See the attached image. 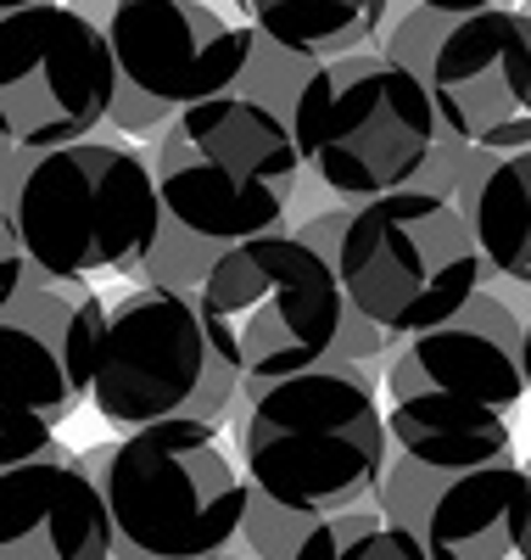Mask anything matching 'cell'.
I'll return each mask as SVG.
<instances>
[{
  "instance_id": "20",
  "label": "cell",
  "mask_w": 531,
  "mask_h": 560,
  "mask_svg": "<svg viewBox=\"0 0 531 560\" xmlns=\"http://www.w3.org/2000/svg\"><path fill=\"white\" fill-rule=\"evenodd\" d=\"M314 73H319V62L280 51L274 39H263V34H258L252 62H247V73H240L235 96H247V102H258V107H269V113H280L285 124H292V113H297V102H303V90H308V79H314Z\"/></svg>"
},
{
  "instance_id": "9",
  "label": "cell",
  "mask_w": 531,
  "mask_h": 560,
  "mask_svg": "<svg viewBox=\"0 0 531 560\" xmlns=\"http://www.w3.org/2000/svg\"><path fill=\"white\" fill-rule=\"evenodd\" d=\"M107 303L84 280L34 269L17 247L0 258V353H7V465L57 448V427L90 404L107 342Z\"/></svg>"
},
{
  "instance_id": "2",
  "label": "cell",
  "mask_w": 531,
  "mask_h": 560,
  "mask_svg": "<svg viewBox=\"0 0 531 560\" xmlns=\"http://www.w3.org/2000/svg\"><path fill=\"white\" fill-rule=\"evenodd\" d=\"M380 387V370L347 359H324L285 382H240L235 448L247 488L314 522L375 504L392 465Z\"/></svg>"
},
{
  "instance_id": "23",
  "label": "cell",
  "mask_w": 531,
  "mask_h": 560,
  "mask_svg": "<svg viewBox=\"0 0 531 560\" xmlns=\"http://www.w3.org/2000/svg\"><path fill=\"white\" fill-rule=\"evenodd\" d=\"M425 12H442V18H470V12H487V7H509V0H414Z\"/></svg>"
},
{
  "instance_id": "14",
  "label": "cell",
  "mask_w": 531,
  "mask_h": 560,
  "mask_svg": "<svg viewBox=\"0 0 531 560\" xmlns=\"http://www.w3.org/2000/svg\"><path fill=\"white\" fill-rule=\"evenodd\" d=\"M0 560H118L113 555V516L95 477L62 443L7 465L0 482Z\"/></svg>"
},
{
  "instance_id": "21",
  "label": "cell",
  "mask_w": 531,
  "mask_h": 560,
  "mask_svg": "<svg viewBox=\"0 0 531 560\" xmlns=\"http://www.w3.org/2000/svg\"><path fill=\"white\" fill-rule=\"evenodd\" d=\"M314 516H297V510H280L263 493H247V527H240V555L252 560H297L303 544L314 538Z\"/></svg>"
},
{
  "instance_id": "27",
  "label": "cell",
  "mask_w": 531,
  "mask_h": 560,
  "mask_svg": "<svg viewBox=\"0 0 531 560\" xmlns=\"http://www.w3.org/2000/svg\"><path fill=\"white\" fill-rule=\"evenodd\" d=\"M526 12H531V0H526Z\"/></svg>"
},
{
  "instance_id": "12",
  "label": "cell",
  "mask_w": 531,
  "mask_h": 560,
  "mask_svg": "<svg viewBox=\"0 0 531 560\" xmlns=\"http://www.w3.org/2000/svg\"><path fill=\"white\" fill-rule=\"evenodd\" d=\"M442 129L475 152L531 147V12L487 7L470 18H442L437 51L420 68Z\"/></svg>"
},
{
  "instance_id": "28",
  "label": "cell",
  "mask_w": 531,
  "mask_h": 560,
  "mask_svg": "<svg viewBox=\"0 0 531 560\" xmlns=\"http://www.w3.org/2000/svg\"><path fill=\"white\" fill-rule=\"evenodd\" d=\"M526 465H531V459H526Z\"/></svg>"
},
{
  "instance_id": "1",
  "label": "cell",
  "mask_w": 531,
  "mask_h": 560,
  "mask_svg": "<svg viewBox=\"0 0 531 560\" xmlns=\"http://www.w3.org/2000/svg\"><path fill=\"white\" fill-rule=\"evenodd\" d=\"M526 393V319L487 287L437 331L403 342L380 387L392 448L437 477L515 465Z\"/></svg>"
},
{
  "instance_id": "6",
  "label": "cell",
  "mask_w": 531,
  "mask_h": 560,
  "mask_svg": "<svg viewBox=\"0 0 531 560\" xmlns=\"http://www.w3.org/2000/svg\"><path fill=\"white\" fill-rule=\"evenodd\" d=\"M292 135L308 174L335 202L358 208L392 191H414L420 168L448 129L420 73L386 51H353L319 62L292 113Z\"/></svg>"
},
{
  "instance_id": "7",
  "label": "cell",
  "mask_w": 531,
  "mask_h": 560,
  "mask_svg": "<svg viewBox=\"0 0 531 560\" xmlns=\"http://www.w3.org/2000/svg\"><path fill=\"white\" fill-rule=\"evenodd\" d=\"M197 308L219 359L247 382H285L335 353L353 303L324 253H314L297 230H269L224 247Z\"/></svg>"
},
{
  "instance_id": "3",
  "label": "cell",
  "mask_w": 531,
  "mask_h": 560,
  "mask_svg": "<svg viewBox=\"0 0 531 560\" xmlns=\"http://www.w3.org/2000/svg\"><path fill=\"white\" fill-rule=\"evenodd\" d=\"M168 224L152 158L123 140H79L57 152L7 147L0 247H17L57 280L134 275Z\"/></svg>"
},
{
  "instance_id": "17",
  "label": "cell",
  "mask_w": 531,
  "mask_h": 560,
  "mask_svg": "<svg viewBox=\"0 0 531 560\" xmlns=\"http://www.w3.org/2000/svg\"><path fill=\"white\" fill-rule=\"evenodd\" d=\"M240 12L280 51L308 62H335V57L369 51L386 18H392V0H240Z\"/></svg>"
},
{
  "instance_id": "16",
  "label": "cell",
  "mask_w": 531,
  "mask_h": 560,
  "mask_svg": "<svg viewBox=\"0 0 531 560\" xmlns=\"http://www.w3.org/2000/svg\"><path fill=\"white\" fill-rule=\"evenodd\" d=\"M453 208L470 219L493 275L531 280V147L526 152H470Z\"/></svg>"
},
{
  "instance_id": "10",
  "label": "cell",
  "mask_w": 531,
  "mask_h": 560,
  "mask_svg": "<svg viewBox=\"0 0 531 560\" xmlns=\"http://www.w3.org/2000/svg\"><path fill=\"white\" fill-rule=\"evenodd\" d=\"M240 382L247 376L219 359L197 298L140 287L107 314L90 404L107 427L123 432H146L163 420H202L224 432V420L240 415Z\"/></svg>"
},
{
  "instance_id": "26",
  "label": "cell",
  "mask_w": 531,
  "mask_h": 560,
  "mask_svg": "<svg viewBox=\"0 0 531 560\" xmlns=\"http://www.w3.org/2000/svg\"><path fill=\"white\" fill-rule=\"evenodd\" d=\"M219 560H252V555H219Z\"/></svg>"
},
{
  "instance_id": "24",
  "label": "cell",
  "mask_w": 531,
  "mask_h": 560,
  "mask_svg": "<svg viewBox=\"0 0 531 560\" xmlns=\"http://www.w3.org/2000/svg\"><path fill=\"white\" fill-rule=\"evenodd\" d=\"M28 7H51V0H0V12H28Z\"/></svg>"
},
{
  "instance_id": "8",
  "label": "cell",
  "mask_w": 531,
  "mask_h": 560,
  "mask_svg": "<svg viewBox=\"0 0 531 560\" xmlns=\"http://www.w3.org/2000/svg\"><path fill=\"white\" fill-rule=\"evenodd\" d=\"M335 275L347 303L398 342L453 319L487 280V258L470 219L430 191H392L353 208Z\"/></svg>"
},
{
  "instance_id": "15",
  "label": "cell",
  "mask_w": 531,
  "mask_h": 560,
  "mask_svg": "<svg viewBox=\"0 0 531 560\" xmlns=\"http://www.w3.org/2000/svg\"><path fill=\"white\" fill-rule=\"evenodd\" d=\"M420 544L430 560H531V465L448 477Z\"/></svg>"
},
{
  "instance_id": "4",
  "label": "cell",
  "mask_w": 531,
  "mask_h": 560,
  "mask_svg": "<svg viewBox=\"0 0 531 560\" xmlns=\"http://www.w3.org/2000/svg\"><path fill=\"white\" fill-rule=\"evenodd\" d=\"M113 516L118 560H219L240 555L247 471H235L219 427L163 420L79 454Z\"/></svg>"
},
{
  "instance_id": "18",
  "label": "cell",
  "mask_w": 531,
  "mask_h": 560,
  "mask_svg": "<svg viewBox=\"0 0 531 560\" xmlns=\"http://www.w3.org/2000/svg\"><path fill=\"white\" fill-rule=\"evenodd\" d=\"M297 560H430V555L409 527L386 522L375 504H364V510H347V516L319 522Z\"/></svg>"
},
{
  "instance_id": "22",
  "label": "cell",
  "mask_w": 531,
  "mask_h": 560,
  "mask_svg": "<svg viewBox=\"0 0 531 560\" xmlns=\"http://www.w3.org/2000/svg\"><path fill=\"white\" fill-rule=\"evenodd\" d=\"M174 118H179L174 107H163V102H152V96H140L134 84H118V102H113L107 129H113V135H163Z\"/></svg>"
},
{
  "instance_id": "19",
  "label": "cell",
  "mask_w": 531,
  "mask_h": 560,
  "mask_svg": "<svg viewBox=\"0 0 531 560\" xmlns=\"http://www.w3.org/2000/svg\"><path fill=\"white\" fill-rule=\"evenodd\" d=\"M219 258H224L219 242H208V236H197V230H185V224L168 219L157 247L146 253V264H140L134 275H140V287H168V292H190V298H197L202 280L219 269Z\"/></svg>"
},
{
  "instance_id": "5",
  "label": "cell",
  "mask_w": 531,
  "mask_h": 560,
  "mask_svg": "<svg viewBox=\"0 0 531 560\" xmlns=\"http://www.w3.org/2000/svg\"><path fill=\"white\" fill-rule=\"evenodd\" d=\"M303 168L308 163L292 124L247 96L185 107L152 140V174L168 219L219 247L285 230Z\"/></svg>"
},
{
  "instance_id": "11",
  "label": "cell",
  "mask_w": 531,
  "mask_h": 560,
  "mask_svg": "<svg viewBox=\"0 0 531 560\" xmlns=\"http://www.w3.org/2000/svg\"><path fill=\"white\" fill-rule=\"evenodd\" d=\"M118 57L73 0L0 12V129L7 147L57 152L95 140L118 102Z\"/></svg>"
},
{
  "instance_id": "13",
  "label": "cell",
  "mask_w": 531,
  "mask_h": 560,
  "mask_svg": "<svg viewBox=\"0 0 531 560\" xmlns=\"http://www.w3.org/2000/svg\"><path fill=\"white\" fill-rule=\"evenodd\" d=\"M102 28L113 39L118 79L174 113L235 96L258 45L252 23H229L208 0H118Z\"/></svg>"
},
{
  "instance_id": "25",
  "label": "cell",
  "mask_w": 531,
  "mask_h": 560,
  "mask_svg": "<svg viewBox=\"0 0 531 560\" xmlns=\"http://www.w3.org/2000/svg\"><path fill=\"white\" fill-rule=\"evenodd\" d=\"M526 382H531V325H526Z\"/></svg>"
}]
</instances>
